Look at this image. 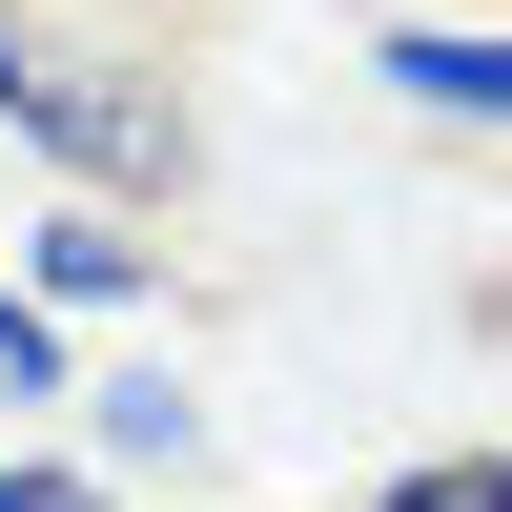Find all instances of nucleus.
I'll return each instance as SVG.
<instances>
[{
  "mask_svg": "<svg viewBox=\"0 0 512 512\" xmlns=\"http://www.w3.org/2000/svg\"><path fill=\"white\" fill-rule=\"evenodd\" d=\"M390 82H410V103H451V123H512V41H472V21H410Z\"/></svg>",
  "mask_w": 512,
  "mask_h": 512,
  "instance_id": "nucleus-2",
  "label": "nucleus"
},
{
  "mask_svg": "<svg viewBox=\"0 0 512 512\" xmlns=\"http://www.w3.org/2000/svg\"><path fill=\"white\" fill-rule=\"evenodd\" d=\"M0 123H41V144H62V164H103V185H164V164H185V123H164L144 82L62 62V41H21V21H0Z\"/></svg>",
  "mask_w": 512,
  "mask_h": 512,
  "instance_id": "nucleus-1",
  "label": "nucleus"
},
{
  "mask_svg": "<svg viewBox=\"0 0 512 512\" xmlns=\"http://www.w3.org/2000/svg\"><path fill=\"white\" fill-rule=\"evenodd\" d=\"M0 390H62V328H41L21 287H0Z\"/></svg>",
  "mask_w": 512,
  "mask_h": 512,
  "instance_id": "nucleus-5",
  "label": "nucleus"
},
{
  "mask_svg": "<svg viewBox=\"0 0 512 512\" xmlns=\"http://www.w3.org/2000/svg\"><path fill=\"white\" fill-rule=\"evenodd\" d=\"M0 512H103V492H82V472H0Z\"/></svg>",
  "mask_w": 512,
  "mask_h": 512,
  "instance_id": "nucleus-6",
  "label": "nucleus"
},
{
  "mask_svg": "<svg viewBox=\"0 0 512 512\" xmlns=\"http://www.w3.org/2000/svg\"><path fill=\"white\" fill-rule=\"evenodd\" d=\"M390 512H512V451H472V472H410Z\"/></svg>",
  "mask_w": 512,
  "mask_h": 512,
  "instance_id": "nucleus-4",
  "label": "nucleus"
},
{
  "mask_svg": "<svg viewBox=\"0 0 512 512\" xmlns=\"http://www.w3.org/2000/svg\"><path fill=\"white\" fill-rule=\"evenodd\" d=\"M41 287H82V308H103V287H144V246H123V226H41Z\"/></svg>",
  "mask_w": 512,
  "mask_h": 512,
  "instance_id": "nucleus-3",
  "label": "nucleus"
}]
</instances>
